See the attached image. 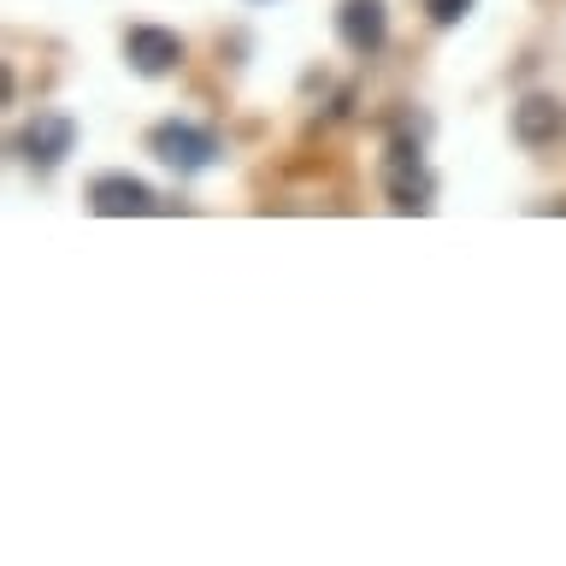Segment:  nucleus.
Wrapping results in <instances>:
<instances>
[{
    "label": "nucleus",
    "instance_id": "obj_4",
    "mask_svg": "<svg viewBox=\"0 0 566 566\" xmlns=\"http://www.w3.org/2000/svg\"><path fill=\"white\" fill-rule=\"evenodd\" d=\"M124 60H130L136 77H166V71L184 65V35L159 24H130L124 30Z\"/></svg>",
    "mask_w": 566,
    "mask_h": 566
},
{
    "label": "nucleus",
    "instance_id": "obj_6",
    "mask_svg": "<svg viewBox=\"0 0 566 566\" xmlns=\"http://www.w3.org/2000/svg\"><path fill=\"white\" fill-rule=\"evenodd\" d=\"M336 35H343V48L360 53V60L384 53V42H389L384 0H343V7H336Z\"/></svg>",
    "mask_w": 566,
    "mask_h": 566
},
{
    "label": "nucleus",
    "instance_id": "obj_1",
    "mask_svg": "<svg viewBox=\"0 0 566 566\" xmlns=\"http://www.w3.org/2000/svg\"><path fill=\"white\" fill-rule=\"evenodd\" d=\"M384 195H389V207H396V212H431V207H437V171L424 166L419 142H407V136L389 142Z\"/></svg>",
    "mask_w": 566,
    "mask_h": 566
},
{
    "label": "nucleus",
    "instance_id": "obj_3",
    "mask_svg": "<svg viewBox=\"0 0 566 566\" xmlns=\"http://www.w3.org/2000/svg\"><path fill=\"white\" fill-rule=\"evenodd\" d=\"M71 148H77V124L65 113H35V118L18 124V136H12V154L35 171H53Z\"/></svg>",
    "mask_w": 566,
    "mask_h": 566
},
{
    "label": "nucleus",
    "instance_id": "obj_7",
    "mask_svg": "<svg viewBox=\"0 0 566 566\" xmlns=\"http://www.w3.org/2000/svg\"><path fill=\"white\" fill-rule=\"evenodd\" d=\"M566 136V101L560 95H525L513 106V142L520 148H555Z\"/></svg>",
    "mask_w": 566,
    "mask_h": 566
},
{
    "label": "nucleus",
    "instance_id": "obj_2",
    "mask_svg": "<svg viewBox=\"0 0 566 566\" xmlns=\"http://www.w3.org/2000/svg\"><path fill=\"white\" fill-rule=\"evenodd\" d=\"M148 154L159 159V166H171V171L195 177V171H207V166H212V159H219L224 148H219V136H212L207 124H189V118H159L154 130H148Z\"/></svg>",
    "mask_w": 566,
    "mask_h": 566
},
{
    "label": "nucleus",
    "instance_id": "obj_8",
    "mask_svg": "<svg viewBox=\"0 0 566 566\" xmlns=\"http://www.w3.org/2000/svg\"><path fill=\"white\" fill-rule=\"evenodd\" d=\"M472 7H478V0H424V18L449 30V24H460V18H467Z\"/></svg>",
    "mask_w": 566,
    "mask_h": 566
},
{
    "label": "nucleus",
    "instance_id": "obj_5",
    "mask_svg": "<svg viewBox=\"0 0 566 566\" xmlns=\"http://www.w3.org/2000/svg\"><path fill=\"white\" fill-rule=\"evenodd\" d=\"M88 207L101 212V219H142V212H154V189L142 184L130 171H101L88 177Z\"/></svg>",
    "mask_w": 566,
    "mask_h": 566
}]
</instances>
